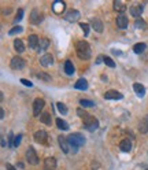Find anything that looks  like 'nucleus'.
I'll return each instance as SVG.
<instances>
[{"instance_id":"25","label":"nucleus","mask_w":148,"mask_h":170,"mask_svg":"<svg viewBox=\"0 0 148 170\" xmlns=\"http://www.w3.org/2000/svg\"><path fill=\"white\" fill-rule=\"evenodd\" d=\"M65 73L67 75H73L74 74V66L70 60H66L65 62Z\"/></svg>"},{"instance_id":"6","label":"nucleus","mask_w":148,"mask_h":170,"mask_svg":"<svg viewBox=\"0 0 148 170\" xmlns=\"http://www.w3.org/2000/svg\"><path fill=\"white\" fill-rule=\"evenodd\" d=\"M45 106V101L43 100V99H36L34 103H33V115L34 117H39L40 113L43 111V108H44Z\"/></svg>"},{"instance_id":"47","label":"nucleus","mask_w":148,"mask_h":170,"mask_svg":"<svg viewBox=\"0 0 148 170\" xmlns=\"http://www.w3.org/2000/svg\"><path fill=\"white\" fill-rule=\"evenodd\" d=\"M2 147H6V141H4L3 137H2Z\"/></svg>"},{"instance_id":"45","label":"nucleus","mask_w":148,"mask_h":170,"mask_svg":"<svg viewBox=\"0 0 148 170\" xmlns=\"http://www.w3.org/2000/svg\"><path fill=\"white\" fill-rule=\"evenodd\" d=\"M0 118H2V120L4 118V110L3 108H0Z\"/></svg>"},{"instance_id":"17","label":"nucleus","mask_w":148,"mask_h":170,"mask_svg":"<svg viewBox=\"0 0 148 170\" xmlns=\"http://www.w3.org/2000/svg\"><path fill=\"white\" fill-rule=\"evenodd\" d=\"M74 88L78 91H86L88 89V81H86L85 78H80L77 82L74 84Z\"/></svg>"},{"instance_id":"43","label":"nucleus","mask_w":148,"mask_h":170,"mask_svg":"<svg viewBox=\"0 0 148 170\" xmlns=\"http://www.w3.org/2000/svg\"><path fill=\"white\" fill-rule=\"evenodd\" d=\"M6 169L7 170H17L14 166H12V165H10V163H6Z\"/></svg>"},{"instance_id":"42","label":"nucleus","mask_w":148,"mask_h":170,"mask_svg":"<svg viewBox=\"0 0 148 170\" xmlns=\"http://www.w3.org/2000/svg\"><path fill=\"white\" fill-rule=\"evenodd\" d=\"M111 52H113L114 55H117V56H121L122 55V51H119V50H113Z\"/></svg>"},{"instance_id":"20","label":"nucleus","mask_w":148,"mask_h":170,"mask_svg":"<svg viewBox=\"0 0 148 170\" xmlns=\"http://www.w3.org/2000/svg\"><path fill=\"white\" fill-rule=\"evenodd\" d=\"M139 132L140 133H147L148 132V115H145L139 123Z\"/></svg>"},{"instance_id":"24","label":"nucleus","mask_w":148,"mask_h":170,"mask_svg":"<svg viewBox=\"0 0 148 170\" xmlns=\"http://www.w3.org/2000/svg\"><path fill=\"white\" fill-rule=\"evenodd\" d=\"M130 14L136 18H139L140 15L143 14V7L141 6H132L130 7Z\"/></svg>"},{"instance_id":"9","label":"nucleus","mask_w":148,"mask_h":170,"mask_svg":"<svg viewBox=\"0 0 148 170\" xmlns=\"http://www.w3.org/2000/svg\"><path fill=\"white\" fill-rule=\"evenodd\" d=\"M104 98H106L107 100H121V99H124V95H122L121 92H117V91L111 89V91H107V92L104 93Z\"/></svg>"},{"instance_id":"19","label":"nucleus","mask_w":148,"mask_h":170,"mask_svg":"<svg viewBox=\"0 0 148 170\" xmlns=\"http://www.w3.org/2000/svg\"><path fill=\"white\" fill-rule=\"evenodd\" d=\"M52 10H53V12L60 14V12H63V10H65V3H63L62 0H56V2H53Z\"/></svg>"},{"instance_id":"4","label":"nucleus","mask_w":148,"mask_h":170,"mask_svg":"<svg viewBox=\"0 0 148 170\" xmlns=\"http://www.w3.org/2000/svg\"><path fill=\"white\" fill-rule=\"evenodd\" d=\"M25 65H26V62L21 56H14L11 59V62H10L11 69H14V70H22L25 67Z\"/></svg>"},{"instance_id":"22","label":"nucleus","mask_w":148,"mask_h":170,"mask_svg":"<svg viewBox=\"0 0 148 170\" xmlns=\"http://www.w3.org/2000/svg\"><path fill=\"white\" fill-rule=\"evenodd\" d=\"M114 10L118 11L119 14H124V11L126 10V6H125V3L119 2V0H115V2H114Z\"/></svg>"},{"instance_id":"13","label":"nucleus","mask_w":148,"mask_h":170,"mask_svg":"<svg viewBox=\"0 0 148 170\" xmlns=\"http://www.w3.org/2000/svg\"><path fill=\"white\" fill-rule=\"evenodd\" d=\"M56 167V159L51 156V158H47L44 161V170H55Z\"/></svg>"},{"instance_id":"34","label":"nucleus","mask_w":148,"mask_h":170,"mask_svg":"<svg viewBox=\"0 0 148 170\" xmlns=\"http://www.w3.org/2000/svg\"><path fill=\"white\" fill-rule=\"evenodd\" d=\"M22 30H24V29H22L21 26H15V27H12V29L10 30L8 34H10V36H14V34H17V33H21Z\"/></svg>"},{"instance_id":"23","label":"nucleus","mask_w":148,"mask_h":170,"mask_svg":"<svg viewBox=\"0 0 148 170\" xmlns=\"http://www.w3.org/2000/svg\"><path fill=\"white\" fill-rule=\"evenodd\" d=\"M40 121H41L44 125H51L52 123V120H51V114L50 113H43L40 115Z\"/></svg>"},{"instance_id":"27","label":"nucleus","mask_w":148,"mask_h":170,"mask_svg":"<svg viewBox=\"0 0 148 170\" xmlns=\"http://www.w3.org/2000/svg\"><path fill=\"white\" fill-rule=\"evenodd\" d=\"M48 47H50V41H48L47 39H41L40 40V43H39V52L45 51Z\"/></svg>"},{"instance_id":"32","label":"nucleus","mask_w":148,"mask_h":170,"mask_svg":"<svg viewBox=\"0 0 148 170\" xmlns=\"http://www.w3.org/2000/svg\"><path fill=\"white\" fill-rule=\"evenodd\" d=\"M22 17H24V8H18V12H17V15H15V19H14L15 24H18V22L21 21Z\"/></svg>"},{"instance_id":"16","label":"nucleus","mask_w":148,"mask_h":170,"mask_svg":"<svg viewBox=\"0 0 148 170\" xmlns=\"http://www.w3.org/2000/svg\"><path fill=\"white\" fill-rule=\"evenodd\" d=\"M133 91H134V93H136L139 98H143V96L145 95V88H144V85H143V84H139V82L133 84Z\"/></svg>"},{"instance_id":"14","label":"nucleus","mask_w":148,"mask_h":170,"mask_svg":"<svg viewBox=\"0 0 148 170\" xmlns=\"http://www.w3.org/2000/svg\"><path fill=\"white\" fill-rule=\"evenodd\" d=\"M91 26H92V29H95V32H98V33L103 32V22H101L99 18H93V19H92V21H91Z\"/></svg>"},{"instance_id":"31","label":"nucleus","mask_w":148,"mask_h":170,"mask_svg":"<svg viewBox=\"0 0 148 170\" xmlns=\"http://www.w3.org/2000/svg\"><path fill=\"white\" fill-rule=\"evenodd\" d=\"M80 104L82 106V107H93L95 106V103L91 100H85V99H81L80 100Z\"/></svg>"},{"instance_id":"35","label":"nucleus","mask_w":148,"mask_h":170,"mask_svg":"<svg viewBox=\"0 0 148 170\" xmlns=\"http://www.w3.org/2000/svg\"><path fill=\"white\" fill-rule=\"evenodd\" d=\"M77 115H78V117H81L82 120H85V118L89 115V114L86 113L85 110H82V108H78V110H77Z\"/></svg>"},{"instance_id":"38","label":"nucleus","mask_w":148,"mask_h":170,"mask_svg":"<svg viewBox=\"0 0 148 170\" xmlns=\"http://www.w3.org/2000/svg\"><path fill=\"white\" fill-rule=\"evenodd\" d=\"M37 77L41 78V80H44V81H51V77L47 74V73H39V74H37Z\"/></svg>"},{"instance_id":"28","label":"nucleus","mask_w":148,"mask_h":170,"mask_svg":"<svg viewBox=\"0 0 148 170\" xmlns=\"http://www.w3.org/2000/svg\"><path fill=\"white\" fill-rule=\"evenodd\" d=\"M56 126L59 129H62V130H69L67 122H66L65 120H62V118H56Z\"/></svg>"},{"instance_id":"40","label":"nucleus","mask_w":148,"mask_h":170,"mask_svg":"<svg viewBox=\"0 0 148 170\" xmlns=\"http://www.w3.org/2000/svg\"><path fill=\"white\" fill-rule=\"evenodd\" d=\"M21 84H24V85H26V87H33V82L32 81H29V80H25V78H22L21 80Z\"/></svg>"},{"instance_id":"3","label":"nucleus","mask_w":148,"mask_h":170,"mask_svg":"<svg viewBox=\"0 0 148 170\" xmlns=\"http://www.w3.org/2000/svg\"><path fill=\"white\" fill-rule=\"evenodd\" d=\"M84 128L89 132H95L96 129L99 128V121L96 120L95 117L88 115L85 120H84Z\"/></svg>"},{"instance_id":"2","label":"nucleus","mask_w":148,"mask_h":170,"mask_svg":"<svg viewBox=\"0 0 148 170\" xmlns=\"http://www.w3.org/2000/svg\"><path fill=\"white\" fill-rule=\"evenodd\" d=\"M67 141L70 143L73 152H77V148L85 144V137L81 133H71L67 136Z\"/></svg>"},{"instance_id":"33","label":"nucleus","mask_w":148,"mask_h":170,"mask_svg":"<svg viewBox=\"0 0 148 170\" xmlns=\"http://www.w3.org/2000/svg\"><path fill=\"white\" fill-rule=\"evenodd\" d=\"M103 60H104V63H106L108 67H115V63H114V60L111 59V58H108V56H104L103 58Z\"/></svg>"},{"instance_id":"29","label":"nucleus","mask_w":148,"mask_h":170,"mask_svg":"<svg viewBox=\"0 0 148 170\" xmlns=\"http://www.w3.org/2000/svg\"><path fill=\"white\" fill-rule=\"evenodd\" d=\"M145 48H147V45H145V43H139V44L133 45V51L136 52V54H141V52H144Z\"/></svg>"},{"instance_id":"5","label":"nucleus","mask_w":148,"mask_h":170,"mask_svg":"<svg viewBox=\"0 0 148 170\" xmlns=\"http://www.w3.org/2000/svg\"><path fill=\"white\" fill-rule=\"evenodd\" d=\"M26 159L30 165H37L39 163V156H37V152L34 151L33 147H29L26 151Z\"/></svg>"},{"instance_id":"36","label":"nucleus","mask_w":148,"mask_h":170,"mask_svg":"<svg viewBox=\"0 0 148 170\" xmlns=\"http://www.w3.org/2000/svg\"><path fill=\"white\" fill-rule=\"evenodd\" d=\"M80 26H81V29L84 30V34H85V36H88V34H89V25L88 24H82V22H81Z\"/></svg>"},{"instance_id":"41","label":"nucleus","mask_w":148,"mask_h":170,"mask_svg":"<svg viewBox=\"0 0 148 170\" xmlns=\"http://www.w3.org/2000/svg\"><path fill=\"white\" fill-rule=\"evenodd\" d=\"M14 140H15V139H14V136H12V133H10L8 134V146L10 147L14 146Z\"/></svg>"},{"instance_id":"44","label":"nucleus","mask_w":148,"mask_h":170,"mask_svg":"<svg viewBox=\"0 0 148 170\" xmlns=\"http://www.w3.org/2000/svg\"><path fill=\"white\" fill-rule=\"evenodd\" d=\"M10 12H11V8H6V10L3 11V14H4V15H8Z\"/></svg>"},{"instance_id":"30","label":"nucleus","mask_w":148,"mask_h":170,"mask_svg":"<svg viewBox=\"0 0 148 170\" xmlns=\"http://www.w3.org/2000/svg\"><path fill=\"white\" fill-rule=\"evenodd\" d=\"M56 107H58V111H59L62 115H66V114H67V107H66V104H63L62 101L56 103Z\"/></svg>"},{"instance_id":"12","label":"nucleus","mask_w":148,"mask_h":170,"mask_svg":"<svg viewBox=\"0 0 148 170\" xmlns=\"http://www.w3.org/2000/svg\"><path fill=\"white\" fill-rule=\"evenodd\" d=\"M132 147H133V143H132L130 139H124V140L119 143V148L124 152H129L132 149Z\"/></svg>"},{"instance_id":"11","label":"nucleus","mask_w":148,"mask_h":170,"mask_svg":"<svg viewBox=\"0 0 148 170\" xmlns=\"http://www.w3.org/2000/svg\"><path fill=\"white\" fill-rule=\"evenodd\" d=\"M127 25H129L127 17L125 14H119L118 17H117V26H118L119 29H125V27H127Z\"/></svg>"},{"instance_id":"8","label":"nucleus","mask_w":148,"mask_h":170,"mask_svg":"<svg viewBox=\"0 0 148 170\" xmlns=\"http://www.w3.org/2000/svg\"><path fill=\"white\" fill-rule=\"evenodd\" d=\"M58 141H59V146H60V148L63 149V152H65V154H70L71 146H70V143L67 141V139L63 137L62 134H60V136H58Z\"/></svg>"},{"instance_id":"1","label":"nucleus","mask_w":148,"mask_h":170,"mask_svg":"<svg viewBox=\"0 0 148 170\" xmlns=\"http://www.w3.org/2000/svg\"><path fill=\"white\" fill-rule=\"evenodd\" d=\"M76 51H77V55L80 59H84V60H88L91 59L92 56V51H91V47L86 41H77L76 43Z\"/></svg>"},{"instance_id":"26","label":"nucleus","mask_w":148,"mask_h":170,"mask_svg":"<svg viewBox=\"0 0 148 170\" xmlns=\"http://www.w3.org/2000/svg\"><path fill=\"white\" fill-rule=\"evenodd\" d=\"M14 48H15V51H17V52H24V51H25L24 41H22V40H19V39H17L14 41Z\"/></svg>"},{"instance_id":"39","label":"nucleus","mask_w":148,"mask_h":170,"mask_svg":"<svg viewBox=\"0 0 148 170\" xmlns=\"http://www.w3.org/2000/svg\"><path fill=\"white\" fill-rule=\"evenodd\" d=\"M21 140H22V134H18L17 137H15V140H14V147L19 146V144H21Z\"/></svg>"},{"instance_id":"46","label":"nucleus","mask_w":148,"mask_h":170,"mask_svg":"<svg viewBox=\"0 0 148 170\" xmlns=\"http://www.w3.org/2000/svg\"><path fill=\"white\" fill-rule=\"evenodd\" d=\"M18 166H19V167H21V169H24V163H22V162H18Z\"/></svg>"},{"instance_id":"18","label":"nucleus","mask_w":148,"mask_h":170,"mask_svg":"<svg viewBox=\"0 0 148 170\" xmlns=\"http://www.w3.org/2000/svg\"><path fill=\"white\" fill-rule=\"evenodd\" d=\"M34 140L37 143H45L47 141V132L45 130H39L34 133Z\"/></svg>"},{"instance_id":"7","label":"nucleus","mask_w":148,"mask_h":170,"mask_svg":"<svg viewBox=\"0 0 148 170\" xmlns=\"http://www.w3.org/2000/svg\"><path fill=\"white\" fill-rule=\"evenodd\" d=\"M30 24H33V25H39L40 22L43 21V14L40 12V10H37V8H33L32 10V12H30Z\"/></svg>"},{"instance_id":"21","label":"nucleus","mask_w":148,"mask_h":170,"mask_svg":"<svg viewBox=\"0 0 148 170\" xmlns=\"http://www.w3.org/2000/svg\"><path fill=\"white\" fill-rule=\"evenodd\" d=\"M27 41H29V47L30 48H37L40 40H39V37L36 36V34H30V36L27 37Z\"/></svg>"},{"instance_id":"10","label":"nucleus","mask_w":148,"mask_h":170,"mask_svg":"<svg viewBox=\"0 0 148 170\" xmlns=\"http://www.w3.org/2000/svg\"><path fill=\"white\" fill-rule=\"evenodd\" d=\"M65 21H69V22H76L80 19V12L77 10H70L67 14H65Z\"/></svg>"},{"instance_id":"15","label":"nucleus","mask_w":148,"mask_h":170,"mask_svg":"<svg viewBox=\"0 0 148 170\" xmlns=\"http://www.w3.org/2000/svg\"><path fill=\"white\" fill-rule=\"evenodd\" d=\"M40 63H41L44 67H48V66H51L53 63V58L51 54H44L41 58H40Z\"/></svg>"},{"instance_id":"37","label":"nucleus","mask_w":148,"mask_h":170,"mask_svg":"<svg viewBox=\"0 0 148 170\" xmlns=\"http://www.w3.org/2000/svg\"><path fill=\"white\" fill-rule=\"evenodd\" d=\"M136 27H139V29H143V27H145V22H144V19L137 18V21H136Z\"/></svg>"}]
</instances>
